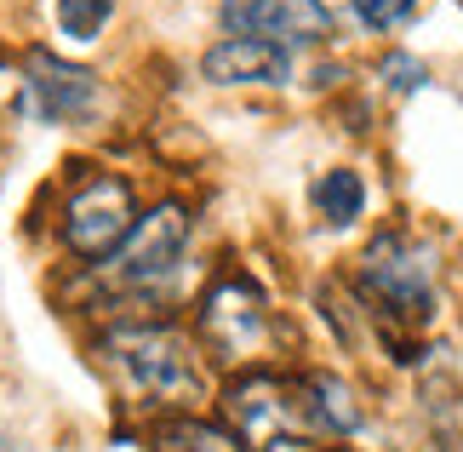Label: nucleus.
Listing matches in <instances>:
<instances>
[{
    "label": "nucleus",
    "instance_id": "1",
    "mask_svg": "<svg viewBox=\"0 0 463 452\" xmlns=\"http://www.w3.org/2000/svg\"><path fill=\"white\" fill-rule=\"evenodd\" d=\"M103 367L115 372L127 407L155 412V418H177L206 401V350L201 338L184 332L177 321H109L98 338Z\"/></svg>",
    "mask_w": 463,
    "mask_h": 452
},
{
    "label": "nucleus",
    "instance_id": "2",
    "mask_svg": "<svg viewBox=\"0 0 463 452\" xmlns=\"http://www.w3.org/2000/svg\"><path fill=\"white\" fill-rule=\"evenodd\" d=\"M435 246L418 241L406 229H378L366 241V252L354 258V293L372 310V327L389 343V361L412 367L418 361V343L412 332H423L435 321Z\"/></svg>",
    "mask_w": 463,
    "mask_h": 452
},
{
    "label": "nucleus",
    "instance_id": "3",
    "mask_svg": "<svg viewBox=\"0 0 463 452\" xmlns=\"http://www.w3.org/2000/svg\"><path fill=\"white\" fill-rule=\"evenodd\" d=\"M189 235H194V218L184 201H160L149 212H137L132 235L92 269V286H103L109 298H160L172 275L184 269Z\"/></svg>",
    "mask_w": 463,
    "mask_h": 452
},
{
    "label": "nucleus",
    "instance_id": "4",
    "mask_svg": "<svg viewBox=\"0 0 463 452\" xmlns=\"http://www.w3.org/2000/svg\"><path fill=\"white\" fill-rule=\"evenodd\" d=\"M194 338H201L212 367L252 372L275 338V310L263 298V286L252 275H241V269H223L194 303Z\"/></svg>",
    "mask_w": 463,
    "mask_h": 452
},
{
    "label": "nucleus",
    "instance_id": "5",
    "mask_svg": "<svg viewBox=\"0 0 463 452\" xmlns=\"http://www.w3.org/2000/svg\"><path fill=\"white\" fill-rule=\"evenodd\" d=\"M223 424L235 429L246 452H292L315 441L298 372H269V367L235 372L223 384Z\"/></svg>",
    "mask_w": 463,
    "mask_h": 452
},
{
    "label": "nucleus",
    "instance_id": "6",
    "mask_svg": "<svg viewBox=\"0 0 463 452\" xmlns=\"http://www.w3.org/2000/svg\"><path fill=\"white\" fill-rule=\"evenodd\" d=\"M137 224V195L120 172H80L63 195V212H58V241L75 264L98 269L109 252L132 235Z\"/></svg>",
    "mask_w": 463,
    "mask_h": 452
},
{
    "label": "nucleus",
    "instance_id": "7",
    "mask_svg": "<svg viewBox=\"0 0 463 452\" xmlns=\"http://www.w3.org/2000/svg\"><path fill=\"white\" fill-rule=\"evenodd\" d=\"M17 110L46 126H86V120H98L103 92H98L92 69L63 63L58 52L34 46L24 52V98H17Z\"/></svg>",
    "mask_w": 463,
    "mask_h": 452
},
{
    "label": "nucleus",
    "instance_id": "8",
    "mask_svg": "<svg viewBox=\"0 0 463 452\" xmlns=\"http://www.w3.org/2000/svg\"><path fill=\"white\" fill-rule=\"evenodd\" d=\"M218 24L229 34H252V41H269V46H320L332 34V12L326 0H223L218 6Z\"/></svg>",
    "mask_w": 463,
    "mask_h": 452
},
{
    "label": "nucleus",
    "instance_id": "9",
    "mask_svg": "<svg viewBox=\"0 0 463 452\" xmlns=\"http://www.w3.org/2000/svg\"><path fill=\"white\" fill-rule=\"evenodd\" d=\"M201 75L212 86H287L292 81V52L252 41V34H223L218 46H206Z\"/></svg>",
    "mask_w": 463,
    "mask_h": 452
},
{
    "label": "nucleus",
    "instance_id": "10",
    "mask_svg": "<svg viewBox=\"0 0 463 452\" xmlns=\"http://www.w3.org/2000/svg\"><path fill=\"white\" fill-rule=\"evenodd\" d=\"M298 384H304L315 441H349V436L366 429V407H361V395H354L349 378H337L326 367H309V372H298Z\"/></svg>",
    "mask_w": 463,
    "mask_h": 452
},
{
    "label": "nucleus",
    "instance_id": "11",
    "mask_svg": "<svg viewBox=\"0 0 463 452\" xmlns=\"http://www.w3.org/2000/svg\"><path fill=\"white\" fill-rule=\"evenodd\" d=\"M149 452H246L235 429L223 418H201V412H177V418L149 424Z\"/></svg>",
    "mask_w": 463,
    "mask_h": 452
},
{
    "label": "nucleus",
    "instance_id": "12",
    "mask_svg": "<svg viewBox=\"0 0 463 452\" xmlns=\"http://www.w3.org/2000/svg\"><path fill=\"white\" fill-rule=\"evenodd\" d=\"M309 201H315V212H320L326 229H349L366 212V178L354 167H332V172H320V184H315Z\"/></svg>",
    "mask_w": 463,
    "mask_h": 452
},
{
    "label": "nucleus",
    "instance_id": "13",
    "mask_svg": "<svg viewBox=\"0 0 463 452\" xmlns=\"http://www.w3.org/2000/svg\"><path fill=\"white\" fill-rule=\"evenodd\" d=\"M115 17V0H58V29L69 34V41H98L103 24Z\"/></svg>",
    "mask_w": 463,
    "mask_h": 452
},
{
    "label": "nucleus",
    "instance_id": "14",
    "mask_svg": "<svg viewBox=\"0 0 463 452\" xmlns=\"http://www.w3.org/2000/svg\"><path fill=\"white\" fill-rule=\"evenodd\" d=\"M378 81H383L389 98H412V92H423V86H430V63L412 58V52H383Z\"/></svg>",
    "mask_w": 463,
    "mask_h": 452
},
{
    "label": "nucleus",
    "instance_id": "15",
    "mask_svg": "<svg viewBox=\"0 0 463 452\" xmlns=\"http://www.w3.org/2000/svg\"><path fill=\"white\" fill-rule=\"evenodd\" d=\"M354 17H361V29H372V34H395L418 17V0H354Z\"/></svg>",
    "mask_w": 463,
    "mask_h": 452
},
{
    "label": "nucleus",
    "instance_id": "16",
    "mask_svg": "<svg viewBox=\"0 0 463 452\" xmlns=\"http://www.w3.org/2000/svg\"><path fill=\"white\" fill-rule=\"evenodd\" d=\"M0 452H29V447L17 441V436H6V429H0Z\"/></svg>",
    "mask_w": 463,
    "mask_h": 452
},
{
    "label": "nucleus",
    "instance_id": "17",
    "mask_svg": "<svg viewBox=\"0 0 463 452\" xmlns=\"http://www.w3.org/2000/svg\"><path fill=\"white\" fill-rule=\"evenodd\" d=\"M304 452H344V447H304Z\"/></svg>",
    "mask_w": 463,
    "mask_h": 452
}]
</instances>
